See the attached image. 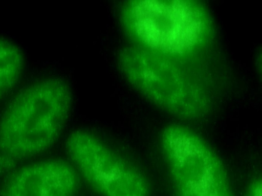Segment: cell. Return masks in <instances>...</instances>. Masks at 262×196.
I'll use <instances>...</instances> for the list:
<instances>
[{"instance_id": "cell-2", "label": "cell", "mask_w": 262, "mask_h": 196, "mask_svg": "<svg viewBox=\"0 0 262 196\" xmlns=\"http://www.w3.org/2000/svg\"><path fill=\"white\" fill-rule=\"evenodd\" d=\"M160 140L174 196H235L221 158L196 132L172 124Z\"/></svg>"}, {"instance_id": "cell-3", "label": "cell", "mask_w": 262, "mask_h": 196, "mask_svg": "<svg viewBox=\"0 0 262 196\" xmlns=\"http://www.w3.org/2000/svg\"><path fill=\"white\" fill-rule=\"evenodd\" d=\"M66 147L80 177L100 195H150L145 173L94 134L75 131L68 138Z\"/></svg>"}, {"instance_id": "cell-4", "label": "cell", "mask_w": 262, "mask_h": 196, "mask_svg": "<svg viewBox=\"0 0 262 196\" xmlns=\"http://www.w3.org/2000/svg\"><path fill=\"white\" fill-rule=\"evenodd\" d=\"M123 21L138 47L172 53L193 46L202 29L196 12L182 2H132L124 10Z\"/></svg>"}, {"instance_id": "cell-1", "label": "cell", "mask_w": 262, "mask_h": 196, "mask_svg": "<svg viewBox=\"0 0 262 196\" xmlns=\"http://www.w3.org/2000/svg\"><path fill=\"white\" fill-rule=\"evenodd\" d=\"M72 104L71 90L58 78L23 89L0 116V154L20 163L47 151L63 132Z\"/></svg>"}, {"instance_id": "cell-8", "label": "cell", "mask_w": 262, "mask_h": 196, "mask_svg": "<svg viewBox=\"0 0 262 196\" xmlns=\"http://www.w3.org/2000/svg\"><path fill=\"white\" fill-rule=\"evenodd\" d=\"M262 181L260 178L252 180L246 189L245 196H261Z\"/></svg>"}, {"instance_id": "cell-6", "label": "cell", "mask_w": 262, "mask_h": 196, "mask_svg": "<svg viewBox=\"0 0 262 196\" xmlns=\"http://www.w3.org/2000/svg\"><path fill=\"white\" fill-rule=\"evenodd\" d=\"M24 67V56L20 48L8 40L0 37V100L16 86Z\"/></svg>"}, {"instance_id": "cell-7", "label": "cell", "mask_w": 262, "mask_h": 196, "mask_svg": "<svg viewBox=\"0 0 262 196\" xmlns=\"http://www.w3.org/2000/svg\"><path fill=\"white\" fill-rule=\"evenodd\" d=\"M19 163L12 158L0 154V177H5L15 169Z\"/></svg>"}, {"instance_id": "cell-5", "label": "cell", "mask_w": 262, "mask_h": 196, "mask_svg": "<svg viewBox=\"0 0 262 196\" xmlns=\"http://www.w3.org/2000/svg\"><path fill=\"white\" fill-rule=\"evenodd\" d=\"M80 176L71 163L49 159L17 168L0 182V196H76Z\"/></svg>"}]
</instances>
